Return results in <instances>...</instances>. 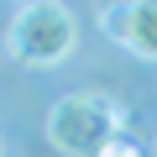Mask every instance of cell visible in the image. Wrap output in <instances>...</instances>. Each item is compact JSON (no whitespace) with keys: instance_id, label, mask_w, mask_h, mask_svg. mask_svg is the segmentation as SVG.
I'll return each mask as SVG.
<instances>
[{"instance_id":"1","label":"cell","mask_w":157,"mask_h":157,"mask_svg":"<svg viewBox=\"0 0 157 157\" xmlns=\"http://www.w3.org/2000/svg\"><path fill=\"white\" fill-rule=\"evenodd\" d=\"M42 131H47V147L63 157H100L115 136H126V110L100 89H73L47 110Z\"/></svg>"},{"instance_id":"2","label":"cell","mask_w":157,"mask_h":157,"mask_svg":"<svg viewBox=\"0 0 157 157\" xmlns=\"http://www.w3.org/2000/svg\"><path fill=\"white\" fill-rule=\"evenodd\" d=\"M78 42V21L63 0H32V6L16 11L11 32H6V52L26 68H58L73 58Z\"/></svg>"},{"instance_id":"3","label":"cell","mask_w":157,"mask_h":157,"mask_svg":"<svg viewBox=\"0 0 157 157\" xmlns=\"http://www.w3.org/2000/svg\"><path fill=\"white\" fill-rule=\"evenodd\" d=\"M100 32L110 42H121L131 58L157 63V0H121V6H105Z\"/></svg>"},{"instance_id":"4","label":"cell","mask_w":157,"mask_h":157,"mask_svg":"<svg viewBox=\"0 0 157 157\" xmlns=\"http://www.w3.org/2000/svg\"><path fill=\"white\" fill-rule=\"evenodd\" d=\"M100 157H141V147H136L131 136H115V141H110V147H105Z\"/></svg>"},{"instance_id":"5","label":"cell","mask_w":157,"mask_h":157,"mask_svg":"<svg viewBox=\"0 0 157 157\" xmlns=\"http://www.w3.org/2000/svg\"><path fill=\"white\" fill-rule=\"evenodd\" d=\"M16 6H32V0H16Z\"/></svg>"}]
</instances>
